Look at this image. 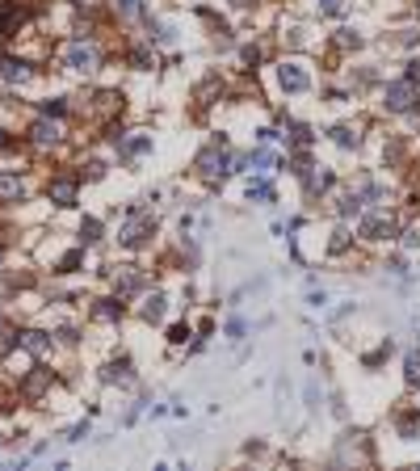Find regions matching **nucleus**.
I'll return each mask as SVG.
<instances>
[{
  "mask_svg": "<svg viewBox=\"0 0 420 471\" xmlns=\"http://www.w3.org/2000/svg\"><path fill=\"white\" fill-rule=\"evenodd\" d=\"M232 156H227V148L223 144H215V148H206L202 156H197V173H202V181H219V177H227L232 169Z\"/></svg>",
  "mask_w": 420,
  "mask_h": 471,
  "instance_id": "nucleus-1",
  "label": "nucleus"
},
{
  "mask_svg": "<svg viewBox=\"0 0 420 471\" xmlns=\"http://www.w3.org/2000/svg\"><path fill=\"white\" fill-rule=\"evenodd\" d=\"M152 231H156V219H152V215H131L127 227L118 231V240H122L127 249H139V245H147Z\"/></svg>",
  "mask_w": 420,
  "mask_h": 471,
  "instance_id": "nucleus-2",
  "label": "nucleus"
},
{
  "mask_svg": "<svg viewBox=\"0 0 420 471\" xmlns=\"http://www.w3.org/2000/svg\"><path fill=\"white\" fill-rule=\"evenodd\" d=\"M63 63H67L72 72H92V68H97V47H92V43H80V38H76V43H72L67 51H63Z\"/></svg>",
  "mask_w": 420,
  "mask_h": 471,
  "instance_id": "nucleus-3",
  "label": "nucleus"
},
{
  "mask_svg": "<svg viewBox=\"0 0 420 471\" xmlns=\"http://www.w3.org/2000/svg\"><path fill=\"white\" fill-rule=\"evenodd\" d=\"M412 101H416V88H412V80L387 84V93H382V105H387L391 114H407V109H412Z\"/></svg>",
  "mask_w": 420,
  "mask_h": 471,
  "instance_id": "nucleus-4",
  "label": "nucleus"
},
{
  "mask_svg": "<svg viewBox=\"0 0 420 471\" xmlns=\"http://www.w3.org/2000/svg\"><path fill=\"white\" fill-rule=\"evenodd\" d=\"M362 231L370 235V240H391V235H395V215L391 210H370L366 223H362Z\"/></svg>",
  "mask_w": 420,
  "mask_h": 471,
  "instance_id": "nucleus-5",
  "label": "nucleus"
},
{
  "mask_svg": "<svg viewBox=\"0 0 420 471\" xmlns=\"http://www.w3.org/2000/svg\"><path fill=\"white\" fill-rule=\"evenodd\" d=\"M30 135H34V144H38V148H55V144L63 139V127L55 123V118H51V114H42V118H38V123L30 127Z\"/></svg>",
  "mask_w": 420,
  "mask_h": 471,
  "instance_id": "nucleus-6",
  "label": "nucleus"
},
{
  "mask_svg": "<svg viewBox=\"0 0 420 471\" xmlns=\"http://www.w3.org/2000/svg\"><path fill=\"white\" fill-rule=\"evenodd\" d=\"M17 345H22L26 353H34V358H47V353H51V337H47V332H38V328L17 332Z\"/></svg>",
  "mask_w": 420,
  "mask_h": 471,
  "instance_id": "nucleus-7",
  "label": "nucleus"
},
{
  "mask_svg": "<svg viewBox=\"0 0 420 471\" xmlns=\"http://www.w3.org/2000/svg\"><path fill=\"white\" fill-rule=\"evenodd\" d=\"M47 198H51L55 206H72V202H76V177H55V181L47 185Z\"/></svg>",
  "mask_w": 420,
  "mask_h": 471,
  "instance_id": "nucleus-8",
  "label": "nucleus"
},
{
  "mask_svg": "<svg viewBox=\"0 0 420 471\" xmlns=\"http://www.w3.org/2000/svg\"><path fill=\"white\" fill-rule=\"evenodd\" d=\"M0 76H5L9 84H26L34 72H30V63H26V59H17V55H5V59H0Z\"/></svg>",
  "mask_w": 420,
  "mask_h": 471,
  "instance_id": "nucleus-9",
  "label": "nucleus"
},
{
  "mask_svg": "<svg viewBox=\"0 0 420 471\" xmlns=\"http://www.w3.org/2000/svg\"><path fill=\"white\" fill-rule=\"evenodd\" d=\"M277 80H282V88H286V93H302V88L311 84V80H307V72H302L298 63H282V68H277Z\"/></svg>",
  "mask_w": 420,
  "mask_h": 471,
  "instance_id": "nucleus-10",
  "label": "nucleus"
},
{
  "mask_svg": "<svg viewBox=\"0 0 420 471\" xmlns=\"http://www.w3.org/2000/svg\"><path fill=\"white\" fill-rule=\"evenodd\" d=\"M302 181H307V194H324V190L332 185V173H328V169H307Z\"/></svg>",
  "mask_w": 420,
  "mask_h": 471,
  "instance_id": "nucleus-11",
  "label": "nucleus"
},
{
  "mask_svg": "<svg viewBox=\"0 0 420 471\" xmlns=\"http://www.w3.org/2000/svg\"><path fill=\"white\" fill-rule=\"evenodd\" d=\"M47 383H51V371H34V375L22 383V396H26V400H38V396L47 392Z\"/></svg>",
  "mask_w": 420,
  "mask_h": 471,
  "instance_id": "nucleus-12",
  "label": "nucleus"
},
{
  "mask_svg": "<svg viewBox=\"0 0 420 471\" xmlns=\"http://www.w3.org/2000/svg\"><path fill=\"white\" fill-rule=\"evenodd\" d=\"M26 17H30V13H26V9H17L13 0H9L5 9H0V22H5V34H13L17 26H26Z\"/></svg>",
  "mask_w": 420,
  "mask_h": 471,
  "instance_id": "nucleus-13",
  "label": "nucleus"
},
{
  "mask_svg": "<svg viewBox=\"0 0 420 471\" xmlns=\"http://www.w3.org/2000/svg\"><path fill=\"white\" fill-rule=\"evenodd\" d=\"M22 194H26V185H22L17 177L0 173V198H5V202H22Z\"/></svg>",
  "mask_w": 420,
  "mask_h": 471,
  "instance_id": "nucleus-14",
  "label": "nucleus"
},
{
  "mask_svg": "<svg viewBox=\"0 0 420 471\" xmlns=\"http://www.w3.org/2000/svg\"><path fill=\"white\" fill-rule=\"evenodd\" d=\"M101 379H105V383H131V362L122 358V362H114V366H105Z\"/></svg>",
  "mask_w": 420,
  "mask_h": 471,
  "instance_id": "nucleus-15",
  "label": "nucleus"
},
{
  "mask_svg": "<svg viewBox=\"0 0 420 471\" xmlns=\"http://www.w3.org/2000/svg\"><path fill=\"white\" fill-rule=\"evenodd\" d=\"M92 316H97V320H118V316H122V303H118V299H101V303L92 307Z\"/></svg>",
  "mask_w": 420,
  "mask_h": 471,
  "instance_id": "nucleus-16",
  "label": "nucleus"
},
{
  "mask_svg": "<svg viewBox=\"0 0 420 471\" xmlns=\"http://www.w3.org/2000/svg\"><path fill=\"white\" fill-rule=\"evenodd\" d=\"M160 316H164V295H152V299L143 303V320H147V324H156Z\"/></svg>",
  "mask_w": 420,
  "mask_h": 471,
  "instance_id": "nucleus-17",
  "label": "nucleus"
},
{
  "mask_svg": "<svg viewBox=\"0 0 420 471\" xmlns=\"http://www.w3.org/2000/svg\"><path fill=\"white\" fill-rule=\"evenodd\" d=\"M118 17L122 22H139L143 17V5H139V0H118Z\"/></svg>",
  "mask_w": 420,
  "mask_h": 471,
  "instance_id": "nucleus-18",
  "label": "nucleus"
},
{
  "mask_svg": "<svg viewBox=\"0 0 420 471\" xmlns=\"http://www.w3.org/2000/svg\"><path fill=\"white\" fill-rule=\"evenodd\" d=\"M248 164H252V169H261V173H269V169H273V164H277V156H273V152H265V148H261V152H252V156H248Z\"/></svg>",
  "mask_w": 420,
  "mask_h": 471,
  "instance_id": "nucleus-19",
  "label": "nucleus"
},
{
  "mask_svg": "<svg viewBox=\"0 0 420 471\" xmlns=\"http://www.w3.org/2000/svg\"><path fill=\"white\" fill-rule=\"evenodd\" d=\"M403 379L412 387H420V353H407V366H403Z\"/></svg>",
  "mask_w": 420,
  "mask_h": 471,
  "instance_id": "nucleus-20",
  "label": "nucleus"
},
{
  "mask_svg": "<svg viewBox=\"0 0 420 471\" xmlns=\"http://www.w3.org/2000/svg\"><path fill=\"white\" fill-rule=\"evenodd\" d=\"M332 139H337V148H357V131L353 127H337Z\"/></svg>",
  "mask_w": 420,
  "mask_h": 471,
  "instance_id": "nucleus-21",
  "label": "nucleus"
},
{
  "mask_svg": "<svg viewBox=\"0 0 420 471\" xmlns=\"http://www.w3.org/2000/svg\"><path fill=\"white\" fill-rule=\"evenodd\" d=\"M114 282H118V295H131V291L139 286V274H135V270H122Z\"/></svg>",
  "mask_w": 420,
  "mask_h": 471,
  "instance_id": "nucleus-22",
  "label": "nucleus"
},
{
  "mask_svg": "<svg viewBox=\"0 0 420 471\" xmlns=\"http://www.w3.org/2000/svg\"><path fill=\"white\" fill-rule=\"evenodd\" d=\"M80 240H84V245L101 240V223H97V219H84V223H80Z\"/></svg>",
  "mask_w": 420,
  "mask_h": 471,
  "instance_id": "nucleus-23",
  "label": "nucleus"
},
{
  "mask_svg": "<svg viewBox=\"0 0 420 471\" xmlns=\"http://www.w3.org/2000/svg\"><path fill=\"white\" fill-rule=\"evenodd\" d=\"M248 198H257V202H269V198H273V190H269L265 181H248Z\"/></svg>",
  "mask_w": 420,
  "mask_h": 471,
  "instance_id": "nucleus-24",
  "label": "nucleus"
},
{
  "mask_svg": "<svg viewBox=\"0 0 420 471\" xmlns=\"http://www.w3.org/2000/svg\"><path fill=\"white\" fill-rule=\"evenodd\" d=\"M131 63H135L139 72H147V68H152L156 59H152V51H143V47H139V51H131Z\"/></svg>",
  "mask_w": 420,
  "mask_h": 471,
  "instance_id": "nucleus-25",
  "label": "nucleus"
},
{
  "mask_svg": "<svg viewBox=\"0 0 420 471\" xmlns=\"http://www.w3.org/2000/svg\"><path fill=\"white\" fill-rule=\"evenodd\" d=\"M147 148H152V139H147V135H135V139H127V152H131V156H139V152H147Z\"/></svg>",
  "mask_w": 420,
  "mask_h": 471,
  "instance_id": "nucleus-26",
  "label": "nucleus"
},
{
  "mask_svg": "<svg viewBox=\"0 0 420 471\" xmlns=\"http://www.w3.org/2000/svg\"><path fill=\"white\" fill-rule=\"evenodd\" d=\"M357 210H362V198H357V194H349V198L341 202V215H357Z\"/></svg>",
  "mask_w": 420,
  "mask_h": 471,
  "instance_id": "nucleus-27",
  "label": "nucleus"
},
{
  "mask_svg": "<svg viewBox=\"0 0 420 471\" xmlns=\"http://www.w3.org/2000/svg\"><path fill=\"white\" fill-rule=\"evenodd\" d=\"M341 47H362V34L357 30H341Z\"/></svg>",
  "mask_w": 420,
  "mask_h": 471,
  "instance_id": "nucleus-28",
  "label": "nucleus"
},
{
  "mask_svg": "<svg viewBox=\"0 0 420 471\" xmlns=\"http://www.w3.org/2000/svg\"><path fill=\"white\" fill-rule=\"evenodd\" d=\"M76 265H80V253H67V257H63V261H59V274H72V270H76Z\"/></svg>",
  "mask_w": 420,
  "mask_h": 471,
  "instance_id": "nucleus-29",
  "label": "nucleus"
},
{
  "mask_svg": "<svg viewBox=\"0 0 420 471\" xmlns=\"http://www.w3.org/2000/svg\"><path fill=\"white\" fill-rule=\"evenodd\" d=\"M345 9V0H324V5H320V13H328V17H337Z\"/></svg>",
  "mask_w": 420,
  "mask_h": 471,
  "instance_id": "nucleus-30",
  "label": "nucleus"
},
{
  "mask_svg": "<svg viewBox=\"0 0 420 471\" xmlns=\"http://www.w3.org/2000/svg\"><path fill=\"white\" fill-rule=\"evenodd\" d=\"M345 249H349V231H337L332 235V253H345Z\"/></svg>",
  "mask_w": 420,
  "mask_h": 471,
  "instance_id": "nucleus-31",
  "label": "nucleus"
},
{
  "mask_svg": "<svg viewBox=\"0 0 420 471\" xmlns=\"http://www.w3.org/2000/svg\"><path fill=\"white\" fill-rule=\"evenodd\" d=\"M185 337H189V328H185V324H177V328H172V332H168V341H172V345H181V341H185Z\"/></svg>",
  "mask_w": 420,
  "mask_h": 471,
  "instance_id": "nucleus-32",
  "label": "nucleus"
},
{
  "mask_svg": "<svg viewBox=\"0 0 420 471\" xmlns=\"http://www.w3.org/2000/svg\"><path fill=\"white\" fill-rule=\"evenodd\" d=\"M42 114H55V118H59V114H63V101H42Z\"/></svg>",
  "mask_w": 420,
  "mask_h": 471,
  "instance_id": "nucleus-33",
  "label": "nucleus"
},
{
  "mask_svg": "<svg viewBox=\"0 0 420 471\" xmlns=\"http://www.w3.org/2000/svg\"><path fill=\"white\" fill-rule=\"evenodd\" d=\"M88 177H92V181H97V177H105V164H101V160H92V164H88Z\"/></svg>",
  "mask_w": 420,
  "mask_h": 471,
  "instance_id": "nucleus-34",
  "label": "nucleus"
},
{
  "mask_svg": "<svg viewBox=\"0 0 420 471\" xmlns=\"http://www.w3.org/2000/svg\"><path fill=\"white\" fill-rule=\"evenodd\" d=\"M407 80H412V84L420 80V59H412V63H407Z\"/></svg>",
  "mask_w": 420,
  "mask_h": 471,
  "instance_id": "nucleus-35",
  "label": "nucleus"
},
{
  "mask_svg": "<svg viewBox=\"0 0 420 471\" xmlns=\"http://www.w3.org/2000/svg\"><path fill=\"white\" fill-rule=\"evenodd\" d=\"M72 5H76V9H92V0H72Z\"/></svg>",
  "mask_w": 420,
  "mask_h": 471,
  "instance_id": "nucleus-36",
  "label": "nucleus"
},
{
  "mask_svg": "<svg viewBox=\"0 0 420 471\" xmlns=\"http://www.w3.org/2000/svg\"><path fill=\"white\" fill-rule=\"evenodd\" d=\"M232 5H240V9H244V5H252V0H232Z\"/></svg>",
  "mask_w": 420,
  "mask_h": 471,
  "instance_id": "nucleus-37",
  "label": "nucleus"
},
{
  "mask_svg": "<svg viewBox=\"0 0 420 471\" xmlns=\"http://www.w3.org/2000/svg\"><path fill=\"white\" fill-rule=\"evenodd\" d=\"M5 144H9V139H5V131H0V148H5Z\"/></svg>",
  "mask_w": 420,
  "mask_h": 471,
  "instance_id": "nucleus-38",
  "label": "nucleus"
}]
</instances>
